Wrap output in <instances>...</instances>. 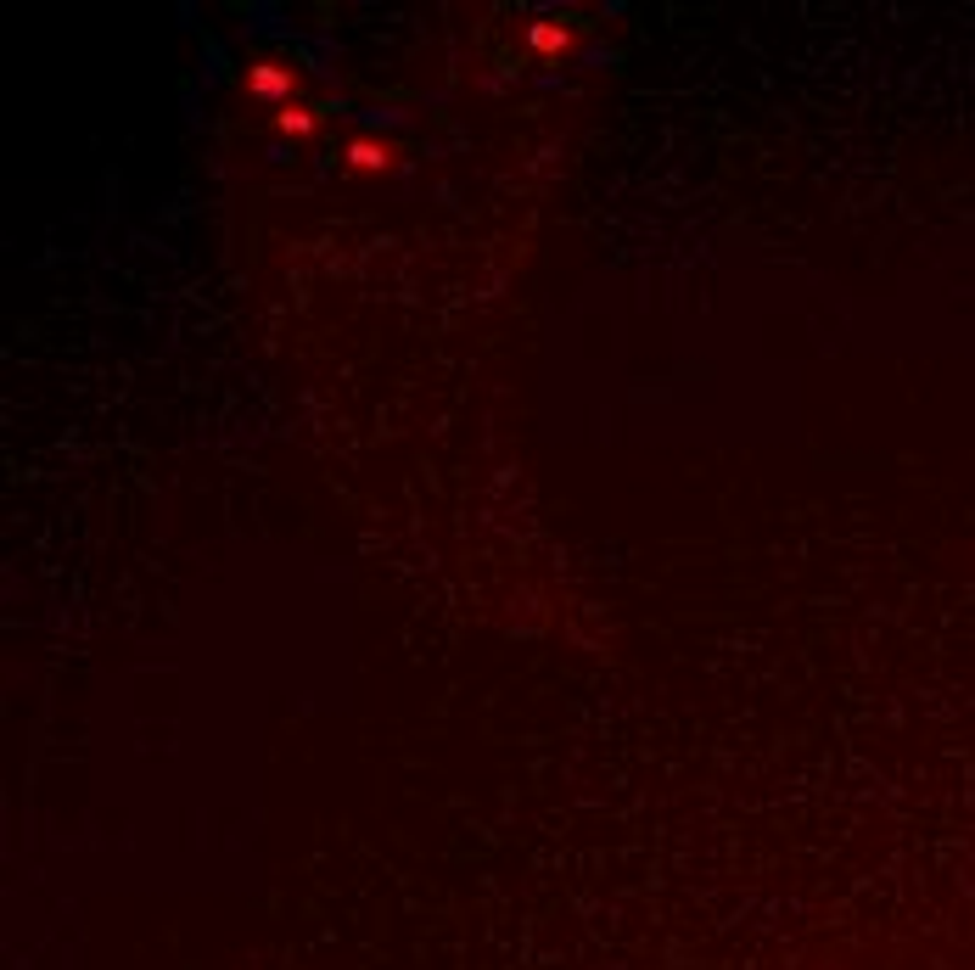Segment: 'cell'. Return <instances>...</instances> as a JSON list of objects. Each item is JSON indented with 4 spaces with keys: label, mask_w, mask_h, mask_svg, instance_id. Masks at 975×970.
Here are the masks:
<instances>
[{
    "label": "cell",
    "mask_w": 975,
    "mask_h": 970,
    "mask_svg": "<svg viewBox=\"0 0 975 970\" xmlns=\"http://www.w3.org/2000/svg\"><path fill=\"white\" fill-rule=\"evenodd\" d=\"M247 90H253V96H264V101H275V96H286V90H292V73L275 68V62H258V68H247Z\"/></svg>",
    "instance_id": "obj_1"
},
{
    "label": "cell",
    "mask_w": 975,
    "mask_h": 970,
    "mask_svg": "<svg viewBox=\"0 0 975 970\" xmlns=\"http://www.w3.org/2000/svg\"><path fill=\"white\" fill-rule=\"evenodd\" d=\"M393 163V146L387 141H348V169H387Z\"/></svg>",
    "instance_id": "obj_2"
},
{
    "label": "cell",
    "mask_w": 975,
    "mask_h": 970,
    "mask_svg": "<svg viewBox=\"0 0 975 970\" xmlns=\"http://www.w3.org/2000/svg\"><path fill=\"white\" fill-rule=\"evenodd\" d=\"M314 124H320L314 107H297V101H286V107H281V129H286V135H309Z\"/></svg>",
    "instance_id": "obj_3"
},
{
    "label": "cell",
    "mask_w": 975,
    "mask_h": 970,
    "mask_svg": "<svg viewBox=\"0 0 975 970\" xmlns=\"http://www.w3.org/2000/svg\"><path fill=\"white\" fill-rule=\"evenodd\" d=\"M527 45H533V51H561L566 29H555V23H533V29H527Z\"/></svg>",
    "instance_id": "obj_4"
}]
</instances>
